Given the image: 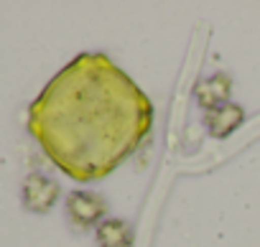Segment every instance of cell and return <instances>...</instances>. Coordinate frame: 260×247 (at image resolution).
<instances>
[{
	"mask_svg": "<svg viewBox=\"0 0 260 247\" xmlns=\"http://www.w3.org/2000/svg\"><path fill=\"white\" fill-rule=\"evenodd\" d=\"M230 94H232V77L227 72H214L212 77L199 79L197 87H194V99L207 112L227 104L230 102Z\"/></svg>",
	"mask_w": 260,
	"mask_h": 247,
	"instance_id": "4",
	"label": "cell"
},
{
	"mask_svg": "<svg viewBox=\"0 0 260 247\" xmlns=\"http://www.w3.org/2000/svg\"><path fill=\"white\" fill-rule=\"evenodd\" d=\"M242 120H245V110L235 102H227L217 110H209L204 115V128L212 138L222 140V138H230L240 125H242Z\"/></svg>",
	"mask_w": 260,
	"mask_h": 247,
	"instance_id": "5",
	"label": "cell"
},
{
	"mask_svg": "<svg viewBox=\"0 0 260 247\" xmlns=\"http://www.w3.org/2000/svg\"><path fill=\"white\" fill-rule=\"evenodd\" d=\"M94 239H97V247H133L136 232L130 222L120 217H107L94 229Z\"/></svg>",
	"mask_w": 260,
	"mask_h": 247,
	"instance_id": "6",
	"label": "cell"
},
{
	"mask_svg": "<svg viewBox=\"0 0 260 247\" xmlns=\"http://www.w3.org/2000/svg\"><path fill=\"white\" fill-rule=\"evenodd\" d=\"M59 194H61L59 181H54V179H49L44 173H28L23 179V186H21L23 206L31 214H49L56 206Z\"/></svg>",
	"mask_w": 260,
	"mask_h": 247,
	"instance_id": "3",
	"label": "cell"
},
{
	"mask_svg": "<svg viewBox=\"0 0 260 247\" xmlns=\"http://www.w3.org/2000/svg\"><path fill=\"white\" fill-rule=\"evenodd\" d=\"M67 217L72 222L74 229L87 232V229H97L105 219H107V201L94 194V191H72L67 196Z\"/></svg>",
	"mask_w": 260,
	"mask_h": 247,
	"instance_id": "2",
	"label": "cell"
},
{
	"mask_svg": "<svg viewBox=\"0 0 260 247\" xmlns=\"http://www.w3.org/2000/svg\"><path fill=\"white\" fill-rule=\"evenodd\" d=\"M151 125L148 94L102 51L74 56L28 107V133L79 184L120 168L143 146Z\"/></svg>",
	"mask_w": 260,
	"mask_h": 247,
	"instance_id": "1",
	"label": "cell"
}]
</instances>
